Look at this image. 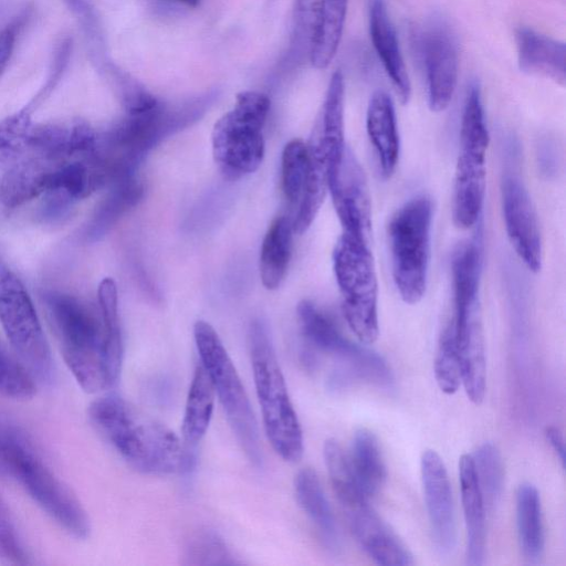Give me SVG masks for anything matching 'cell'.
Listing matches in <instances>:
<instances>
[{"label": "cell", "instance_id": "cell-20", "mask_svg": "<svg viewBox=\"0 0 566 566\" xmlns=\"http://www.w3.org/2000/svg\"><path fill=\"white\" fill-rule=\"evenodd\" d=\"M520 70L553 80L562 85L566 81V45L530 28L515 33Z\"/></svg>", "mask_w": 566, "mask_h": 566}, {"label": "cell", "instance_id": "cell-4", "mask_svg": "<svg viewBox=\"0 0 566 566\" xmlns=\"http://www.w3.org/2000/svg\"><path fill=\"white\" fill-rule=\"evenodd\" d=\"M489 132L481 90L472 82L467 91L460 127V150L457 160L452 216L462 228L473 227L481 216L486 185V150Z\"/></svg>", "mask_w": 566, "mask_h": 566}, {"label": "cell", "instance_id": "cell-21", "mask_svg": "<svg viewBox=\"0 0 566 566\" xmlns=\"http://www.w3.org/2000/svg\"><path fill=\"white\" fill-rule=\"evenodd\" d=\"M366 129L380 171L388 178L398 164L400 146L394 103L384 91H376L369 99Z\"/></svg>", "mask_w": 566, "mask_h": 566}, {"label": "cell", "instance_id": "cell-6", "mask_svg": "<svg viewBox=\"0 0 566 566\" xmlns=\"http://www.w3.org/2000/svg\"><path fill=\"white\" fill-rule=\"evenodd\" d=\"M269 111L265 94L244 91L237 95L233 108L214 124L212 155L226 177L238 179L260 167L265 151L262 130Z\"/></svg>", "mask_w": 566, "mask_h": 566}, {"label": "cell", "instance_id": "cell-35", "mask_svg": "<svg viewBox=\"0 0 566 566\" xmlns=\"http://www.w3.org/2000/svg\"><path fill=\"white\" fill-rule=\"evenodd\" d=\"M434 376L439 388L448 395H453L461 385L460 361L452 323L441 334L434 360Z\"/></svg>", "mask_w": 566, "mask_h": 566}, {"label": "cell", "instance_id": "cell-1", "mask_svg": "<svg viewBox=\"0 0 566 566\" xmlns=\"http://www.w3.org/2000/svg\"><path fill=\"white\" fill-rule=\"evenodd\" d=\"M88 418L98 433L133 469L145 474L187 472L195 455L168 427L116 394L91 402Z\"/></svg>", "mask_w": 566, "mask_h": 566}, {"label": "cell", "instance_id": "cell-2", "mask_svg": "<svg viewBox=\"0 0 566 566\" xmlns=\"http://www.w3.org/2000/svg\"><path fill=\"white\" fill-rule=\"evenodd\" d=\"M43 302L63 359L81 388L88 394L109 388L101 314L59 291L43 293Z\"/></svg>", "mask_w": 566, "mask_h": 566}, {"label": "cell", "instance_id": "cell-29", "mask_svg": "<svg viewBox=\"0 0 566 566\" xmlns=\"http://www.w3.org/2000/svg\"><path fill=\"white\" fill-rule=\"evenodd\" d=\"M516 524L524 557L536 563L544 551V528L538 491L531 483H523L517 489Z\"/></svg>", "mask_w": 566, "mask_h": 566}, {"label": "cell", "instance_id": "cell-40", "mask_svg": "<svg viewBox=\"0 0 566 566\" xmlns=\"http://www.w3.org/2000/svg\"><path fill=\"white\" fill-rule=\"evenodd\" d=\"M20 27V22H12L0 32V76L11 59Z\"/></svg>", "mask_w": 566, "mask_h": 566}, {"label": "cell", "instance_id": "cell-37", "mask_svg": "<svg viewBox=\"0 0 566 566\" xmlns=\"http://www.w3.org/2000/svg\"><path fill=\"white\" fill-rule=\"evenodd\" d=\"M35 394L34 378L19 363L0 339V395L14 399H28Z\"/></svg>", "mask_w": 566, "mask_h": 566}, {"label": "cell", "instance_id": "cell-28", "mask_svg": "<svg viewBox=\"0 0 566 566\" xmlns=\"http://www.w3.org/2000/svg\"><path fill=\"white\" fill-rule=\"evenodd\" d=\"M349 462L363 493L376 495L386 481V467L378 441L373 432L358 429L353 438Z\"/></svg>", "mask_w": 566, "mask_h": 566}, {"label": "cell", "instance_id": "cell-5", "mask_svg": "<svg viewBox=\"0 0 566 566\" xmlns=\"http://www.w3.org/2000/svg\"><path fill=\"white\" fill-rule=\"evenodd\" d=\"M193 337L202 367L207 371L227 420L248 459L260 465L262 452L256 420L238 371L218 333L206 321H197Z\"/></svg>", "mask_w": 566, "mask_h": 566}, {"label": "cell", "instance_id": "cell-24", "mask_svg": "<svg viewBox=\"0 0 566 566\" xmlns=\"http://www.w3.org/2000/svg\"><path fill=\"white\" fill-rule=\"evenodd\" d=\"M143 195V185L134 176L111 185L84 227L83 239L87 242L101 240L125 212L140 201Z\"/></svg>", "mask_w": 566, "mask_h": 566}, {"label": "cell", "instance_id": "cell-23", "mask_svg": "<svg viewBox=\"0 0 566 566\" xmlns=\"http://www.w3.org/2000/svg\"><path fill=\"white\" fill-rule=\"evenodd\" d=\"M294 491L300 506L315 525L324 546L331 552H337V525L316 472L311 468L298 471Z\"/></svg>", "mask_w": 566, "mask_h": 566}, {"label": "cell", "instance_id": "cell-33", "mask_svg": "<svg viewBox=\"0 0 566 566\" xmlns=\"http://www.w3.org/2000/svg\"><path fill=\"white\" fill-rule=\"evenodd\" d=\"M32 111L25 106L0 122V169H7L28 151Z\"/></svg>", "mask_w": 566, "mask_h": 566}, {"label": "cell", "instance_id": "cell-34", "mask_svg": "<svg viewBox=\"0 0 566 566\" xmlns=\"http://www.w3.org/2000/svg\"><path fill=\"white\" fill-rule=\"evenodd\" d=\"M308 167L307 145L301 139L290 140L282 153V189L287 201L300 202Z\"/></svg>", "mask_w": 566, "mask_h": 566}, {"label": "cell", "instance_id": "cell-16", "mask_svg": "<svg viewBox=\"0 0 566 566\" xmlns=\"http://www.w3.org/2000/svg\"><path fill=\"white\" fill-rule=\"evenodd\" d=\"M421 480L431 536L437 551L447 555L457 542L452 490L446 465L434 450L421 457Z\"/></svg>", "mask_w": 566, "mask_h": 566}, {"label": "cell", "instance_id": "cell-26", "mask_svg": "<svg viewBox=\"0 0 566 566\" xmlns=\"http://www.w3.org/2000/svg\"><path fill=\"white\" fill-rule=\"evenodd\" d=\"M214 389L210 378L202 367L198 365L189 387L181 432L185 444L193 448L206 434L213 412Z\"/></svg>", "mask_w": 566, "mask_h": 566}, {"label": "cell", "instance_id": "cell-3", "mask_svg": "<svg viewBox=\"0 0 566 566\" xmlns=\"http://www.w3.org/2000/svg\"><path fill=\"white\" fill-rule=\"evenodd\" d=\"M251 364L265 434L274 451L297 462L304 451L303 433L266 325L254 319L249 329Z\"/></svg>", "mask_w": 566, "mask_h": 566}, {"label": "cell", "instance_id": "cell-25", "mask_svg": "<svg viewBox=\"0 0 566 566\" xmlns=\"http://www.w3.org/2000/svg\"><path fill=\"white\" fill-rule=\"evenodd\" d=\"M293 220L286 216L270 224L260 252V276L268 290H275L283 281L292 250Z\"/></svg>", "mask_w": 566, "mask_h": 566}, {"label": "cell", "instance_id": "cell-19", "mask_svg": "<svg viewBox=\"0 0 566 566\" xmlns=\"http://www.w3.org/2000/svg\"><path fill=\"white\" fill-rule=\"evenodd\" d=\"M369 33L399 99L407 103L411 93L410 80L385 0H370Z\"/></svg>", "mask_w": 566, "mask_h": 566}, {"label": "cell", "instance_id": "cell-14", "mask_svg": "<svg viewBox=\"0 0 566 566\" xmlns=\"http://www.w3.org/2000/svg\"><path fill=\"white\" fill-rule=\"evenodd\" d=\"M420 49L429 107L441 112L449 106L458 82V48L450 28L441 20L431 21L421 33Z\"/></svg>", "mask_w": 566, "mask_h": 566}, {"label": "cell", "instance_id": "cell-27", "mask_svg": "<svg viewBox=\"0 0 566 566\" xmlns=\"http://www.w3.org/2000/svg\"><path fill=\"white\" fill-rule=\"evenodd\" d=\"M99 314L104 331L106 370L109 386L118 380L123 360V339L118 316L117 286L113 279L105 277L97 291Z\"/></svg>", "mask_w": 566, "mask_h": 566}, {"label": "cell", "instance_id": "cell-42", "mask_svg": "<svg viewBox=\"0 0 566 566\" xmlns=\"http://www.w3.org/2000/svg\"><path fill=\"white\" fill-rule=\"evenodd\" d=\"M175 1H178V2H180V3H184V4L188 6V7H192V8H195V7H197V6H198V3H199V1H200V0H175Z\"/></svg>", "mask_w": 566, "mask_h": 566}, {"label": "cell", "instance_id": "cell-10", "mask_svg": "<svg viewBox=\"0 0 566 566\" xmlns=\"http://www.w3.org/2000/svg\"><path fill=\"white\" fill-rule=\"evenodd\" d=\"M296 311L306 340L334 356L338 363L336 369L353 384L365 381L386 390L394 388V375L380 355L347 339L311 301H301Z\"/></svg>", "mask_w": 566, "mask_h": 566}, {"label": "cell", "instance_id": "cell-31", "mask_svg": "<svg viewBox=\"0 0 566 566\" xmlns=\"http://www.w3.org/2000/svg\"><path fill=\"white\" fill-rule=\"evenodd\" d=\"M182 564L195 566L241 564L223 538L209 528L189 535L182 548Z\"/></svg>", "mask_w": 566, "mask_h": 566}, {"label": "cell", "instance_id": "cell-41", "mask_svg": "<svg viewBox=\"0 0 566 566\" xmlns=\"http://www.w3.org/2000/svg\"><path fill=\"white\" fill-rule=\"evenodd\" d=\"M545 436L552 449L555 451L557 458L562 462V465L564 467L565 443L562 432L559 431L558 428L551 426L546 428Z\"/></svg>", "mask_w": 566, "mask_h": 566}, {"label": "cell", "instance_id": "cell-15", "mask_svg": "<svg viewBox=\"0 0 566 566\" xmlns=\"http://www.w3.org/2000/svg\"><path fill=\"white\" fill-rule=\"evenodd\" d=\"M502 208L507 237L532 272L542 265V240L535 207L521 179L506 174L502 180Z\"/></svg>", "mask_w": 566, "mask_h": 566}, {"label": "cell", "instance_id": "cell-22", "mask_svg": "<svg viewBox=\"0 0 566 566\" xmlns=\"http://www.w3.org/2000/svg\"><path fill=\"white\" fill-rule=\"evenodd\" d=\"M459 479L467 530V563L480 566L485 556V505L470 454L459 460Z\"/></svg>", "mask_w": 566, "mask_h": 566}, {"label": "cell", "instance_id": "cell-38", "mask_svg": "<svg viewBox=\"0 0 566 566\" xmlns=\"http://www.w3.org/2000/svg\"><path fill=\"white\" fill-rule=\"evenodd\" d=\"M0 560L11 565L31 564L7 504L0 496Z\"/></svg>", "mask_w": 566, "mask_h": 566}, {"label": "cell", "instance_id": "cell-12", "mask_svg": "<svg viewBox=\"0 0 566 566\" xmlns=\"http://www.w3.org/2000/svg\"><path fill=\"white\" fill-rule=\"evenodd\" d=\"M338 502L356 542L376 564H413L410 552L369 505L368 497L361 491L354 492Z\"/></svg>", "mask_w": 566, "mask_h": 566}, {"label": "cell", "instance_id": "cell-17", "mask_svg": "<svg viewBox=\"0 0 566 566\" xmlns=\"http://www.w3.org/2000/svg\"><path fill=\"white\" fill-rule=\"evenodd\" d=\"M69 159L28 153L0 176V203L15 208L41 197L56 168Z\"/></svg>", "mask_w": 566, "mask_h": 566}, {"label": "cell", "instance_id": "cell-36", "mask_svg": "<svg viewBox=\"0 0 566 566\" xmlns=\"http://www.w3.org/2000/svg\"><path fill=\"white\" fill-rule=\"evenodd\" d=\"M323 10V0H295L293 9L292 45L300 55H307L317 33Z\"/></svg>", "mask_w": 566, "mask_h": 566}, {"label": "cell", "instance_id": "cell-39", "mask_svg": "<svg viewBox=\"0 0 566 566\" xmlns=\"http://www.w3.org/2000/svg\"><path fill=\"white\" fill-rule=\"evenodd\" d=\"M33 446L17 428L0 423V475L12 479L21 458Z\"/></svg>", "mask_w": 566, "mask_h": 566}, {"label": "cell", "instance_id": "cell-7", "mask_svg": "<svg viewBox=\"0 0 566 566\" xmlns=\"http://www.w3.org/2000/svg\"><path fill=\"white\" fill-rule=\"evenodd\" d=\"M432 201L418 196L401 206L388 223L392 276L401 298L419 302L426 291Z\"/></svg>", "mask_w": 566, "mask_h": 566}, {"label": "cell", "instance_id": "cell-8", "mask_svg": "<svg viewBox=\"0 0 566 566\" xmlns=\"http://www.w3.org/2000/svg\"><path fill=\"white\" fill-rule=\"evenodd\" d=\"M333 266L346 322L356 337L371 344L378 337V286L369 243L343 232Z\"/></svg>", "mask_w": 566, "mask_h": 566}, {"label": "cell", "instance_id": "cell-32", "mask_svg": "<svg viewBox=\"0 0 566 566\" xmlns=\"http://www.w3.org/2000/svg\"><path fill=\"white\" fill-rule=\"evenodd\" d=\"M471 457L484 505L492 510L503 491L504 468L500 451L493 443L484 442Z\"/></svg>", "mask_w": 566, "mask_h": 566}, {"label": "cell", "instance_id": "cell-13", "mask_svg": "<svg viewBox=\"0 0 566 566\" xmlns=\"http://www.w3.org/2000/svg\"><path fill=\"white\" fill-rule=\"evenodd\" d=\"M328 192L343 232L369 243L371 208L367 180L361 166L347 147L329 177Z\"/></svg>", "mask_w": 566, "mask_h": 566}, {"label": "cell", "instance_id": "cell-18", "mask_svg": "<svg viewBox=\"0 0 566 566\" xmlns=\"http://www.w3.org/2000/svg\"><path fill=\"white\" fill-rule=\"evenodd\" d=\"M482 264V240L478 233L472 240L459 245L451 262L455 329L474 317L481 316L479 285Z\"/></svg>", "mask_w": 566, "mask_h": 566}, {"label": "cell", "instance_id": "cell-9", "mask_svg": "<svg viewBox=\"0 0 566 566\" xmlns=\"http://www.w3.org/2000/svg\"><path fill=\"white\" fill-rule=\"evenodd\" d=\"M0 323L33 378L50 382L54 365L33 303L21 280L0 256Z\"/></svg>", "mask_w": 566, "mask_h": 566}, {"label": "cell", "instance_id": "cell-11", "mask_svg": "<svg viewBox=\"0 0 566 566\" xmlns=\"http://www.w3.org/2000/svg\"><path fill=\"white\" fill-rule=\"evenodd\" d=\"M12 480L20 483L34 502L76 538L90 533L86 512L71 491L42 462L34 448L20 460Z\"/></svg>", "mask_w": 566, "mask_h": 566}, {"label": "cell", "instance_id": "cell-30", "mask_svg": "<svg viewBox=\"0 0 566 566\" xmlns=\"http://www.w3.org/2000/svg\"><path fill=\"white\" fill-rule=\"evenodd\" d=\"M347 0H323L317 33L310 61L316 69H325L334 59L344 29Z\"/></svg>", "mask_w": 566, "mask_h": 566}]
</instances>
